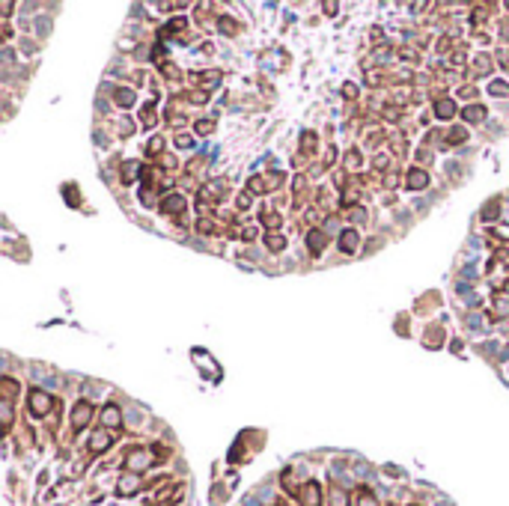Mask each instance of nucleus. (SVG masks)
<instances>
[{
  "label": "nucleus",
  "mask_w": 509,
  "mask_h": 506,
  "mask_svg": "<svg viewBox=\"0 0 509 506\" xmlns=\"http://www.w3.org/2000/svg\"><path fill=\"white\" fill-rule=\"evenodd\" d=\"M51 405H54V402H51V396H48L45 390H33V393H30V411H33L36 417H45V414L51 411Z\"/></svg>",
  "instance_id": "obj_1"
},
{
  "label": "nucleus",
  "mask_w": 509,
  "mask_h": 506,
  "mask_svg": "<svg viewBox=\"0 0 509 506\" xmlns=\"http://www.w3.org/2000/svg\"><path fill=\"white\" fill-rule=\"evenodd\" d=\"M89 417H92V408H89V402H80V405L74 408V414H72V429H74V432H80V429L89 423Z\"/></svg>",
  "instance_id": "obj_2"
},
{
  "label": "nucleus",
  "mask_w": 509,
  "mask_h": 506,
  "mask_svg": "<svg viewBox=\"0 0 509 506\" xmlns=\"http://www.w3.org/2000/svg\"><path fill=\"white\" fill-rule=\"evenodd\" d=\"M140 486H143V483H140V477H137V474H128V477H122V480H119L116 492H119L122 498H131V495H137V492H140Z\"/></svg>",
  "instance_id": "obj_3"
},
{
  "label": "nucleus",
  "mask_w": 509,
  "mask_h": 506,
  "mask_svg": "<svg viewBox=\"0 0 509 506\" xmlns=\"http://www.w3.org/2000/svg\"><path fill=\"white\" fill-rule=\"evenodd\" d=\"M149 465V456L143 453V450H134V453H128V459H125V468L131 471V474H137V471H143Z\"/></svg>",
  "instance_id": "obj_4"
},
{
  "label": "nucleus",
  "mask_w": 509,
  "mask_h": 506,
  "mask_svg": "<svg viewBox=\"0 0 509 506\" xmlns=\"http://www.w3.org/2000/svg\"><path fill=\"white\" fill-rule=\"evenodd\" d=\"M301 504L304 506H322V495H319V486L316 483H307L301 489Z\"/></svg>",
  "instance_id": "obj_5"
},
{
  "label": "nucleus",
  "mask_w": 509,
  "mask_h": 506,
  "mask_svg": "<svg viewBox=\"0 0 509 506\" xmlns=\"http://www.w3.org/2000/svg\"><path fill=\"white\" fill-rule=\"evenodd\" d=\"M110 444H113L110 432H95V435H92V441H89V450H92V453H104Z\"/></svg>",
  "instance_id": "obj_6"
},
{
  "label": "nucleus",
  "mask_w": 509,
  "mask_h": 506,
  "mask_svg": "<svg viewBox=\"0 0 509 506\" xmlns=\"http://www.w3.org/2000/svg\"><path fill=\"white\" fill-rule=\"evenodd\" d=\"M435 113H438L441 119H450V116L456 113V101H450V98H441V101L435 104Z\"/></svg>",
  "instance_id": "obj_7"
},
{
  "label": "nucleus",
  "mask_w": 509,
  "mask_h": 506,
  "mask_svg": "<svg viewBox=\"0 0 509 506\" xmlns=\"http://www.w3.org/2000/svg\"><path fill=\"white\" fill-rule=\"evenodd\" d=\"M465 119H468V122H483V119H486V107H483V104L465 107Z\"/></svg>",
  "instance_id": "obj_8"
},
{
  "label": "nucleus",
  "mask_w": 509,
  "mask_h": 506,
  "mask_svg": "<svg viewBox=\"0 0 509 506\" xmlns=\"http://www.w3.org/2000/svg\"><path fill=\"white\" fill-rule=\"evenodd\" d=\"M340 247H343L346 253H352V250L358 247V232H355V229H346L343 238H340Z\"/></svg>",
  "instance_id": "obj_9"
},
{
  "label": "nucleus",
  "mask_w": 509,
  "mask_h": 506,
  "mask_svg": "<svg viewBox=\"0 0 509 506\" xmlns=\"http://www.w3.org/2000/svg\"><path fill=\"white\" fill-rule=\"evenodd\" d=\"M101 423H104V426H119V408H116V405H107V408L101 411Z\"/></svg>",
  "instance_id": "obj_10"
},
{
  "label": "nucleus",
  "mask_w": 509,
  "mask_h": 506,
  "mask_svg": "<svg viewBox=\"0 0 509 506\" xmlns=\"http://www.w3.org/2000/svg\"><path fill=\"white\" fill-rule=\"evenodd\" d=\"M426 182H429V176H426L423 170H411V173H408V188L417 191V188H423Z\"/></svg>",
  "instance_id": "obj_11"
},
{
  "label": "nucleus",
  "mask_w": 509,
  "mask_h": 506,
  "mask_svg": "<svg viewBox=\"0 0 509 506\" xmlns=\"http://www.w3.org/2000/svg\"><path fill=\"white\" fill-rule=\"evenodd\" d=\"M161 209H164V212H170V215H179V212L185 209V200H182V197H170V200H164V203H161Z\"/></svg>",
  "instance_id": "obj_12"
},
{
  "label": "nucleus",
  "mask_w": 509,
  "mask_h": 506,
  "mask_svg": "<svg viewBox=\"0 0 509 506\" xmlns=\"http://www.w3.org/2000/svg\"><path fill=\"white\" fill-rule=\"evenodd\" d=\"M307 244H310L313 253H319V250L325 247V235H322V232H310V235H307Z\"/></svg>",
  "instance_id": "obj_13"
},
{
  "label": "nucleus",
  "mask_w": 509,
  "mask_h": 506,
  "mask_svg": "<svg viewBox=\"0 0 509 506\" xmlns=\"http://www.w3.org/2000/svg\"><path fill=\"white\" fill-rule=\"evenodd\" d=\"M265 241H268V247H271V250H280V247L286 244V238H283V235H277V232H271Z\"/></svg>",
  "instance_id": "obj_14"
},
{
  "label": "nucleus",
  "mask_w": 509,
  "mask_h": 506,
  "mask_svg": "<svg viewBox=\"0 0 509 506\" xmlns=\"http://www.w3.org/2000/svg\"><path fill=\"white\" fill-rule=\"evenodd\" d=\"M116 101H119L122 107H128V104L134 101V92H128V89H119V92H116Z\"/></svg>",
  "instance_id": "obj_15"
},
{
  "label": "nucleus",
  "mask_w": 509,
  "mask_h": 506,
  "mask_svg": "<svg viewBox=\"0 0 509 506\" xmlns=\"http://www.w3.org/2000/svg\"><path fill=\"white\" fill-rule=\"evenodd\" d=\"M358 506H378V501L369 495V492H361V498H358Z\"/></svg>",
  "instance_id": "obj_16"
},
{
  "label": "nucleus",
  "mask_w": 509,
  "mask_h": 506,
  "mask_svg": "<svg viewBox=\"0 0 509 506\" xmlns=\"http://www.w3.org/2000/svg\"><path fill=\"white\" fill-rule=\"evenodd\" d=\"M334 506H349V498H346V492H334Z\"/></svg>",
  "instance_id": "obj_17"
},
{
  "label": "nucleus",
  "mask_w": 509,
  "mask_h": 506,
  "mask_svg": "<svg viewBox=\"0 0 509 506\" xmlns=\"http://www.w3.org/2000/svg\"><path fill=\"white\" fill-rule=\"evenodd\" d=\"M447 140H450V143H462V140H465V131H462V128H453Z\"/></svg>",
  "instance_id": "obj_18"
},
{
  "label": "nucleus",
  "mask_w": 509,
  "mask_h": 506,
  "mask_svg": "<svg viewBox=\"0 0 509 506\" xmlns=\"http://www.w3.org/2000/svg\"><path fill=\"white\" fill-rule=\"evenodd\" d=\"M492 92H495V95H507L509 89H507V83H501V80H498V83H492Z\"/></svg>",
  "instance_id": "obj_19"
},
{
  "label": "nucleus",
  "mask_w": 509,
  "mask_h": 506,
  "mask_svg": "<svg viewBox=\"0 0 509 506\" xmlns=\"http://www.w3.org/2000/svg\"><path fill=\"white\" fill-rule=\"evenodd\" d=\"M498 316H509V301H498Z\"/></svg>",
  "instance_id": "obj_20"
},
{
  "label": "nucleus",
  "mask_w": 509,
  "mask_h": 506,
  "mask_svg": "<svg viewBox=\"0 0 509 506\" xmlns=\"http://www.w3.org/2000/svg\"><path fill=\"white\" fill-rule=\"evenodd\" d=\"M197 131H200V134H206V131H212V122H209V119H203V122H197Z\"/></svg>",
  "instance_id": "obj_21"
},
{
  "label": "nucleus",
  "mask_w": 509,
  "mask_h": 506,
  "mask_svg": "<svg viewBox=\"0 0 509 506\" xmlns=\"http://www.w3.org/2000/svg\"><path fill=\"white\" fill-rule=\"evenodd\" d=\"M200 232H212V223L209 220H200Z\"/></svg>",
  "instance_id": "obj_22"
},
{
  "label": "nucleus",
  "mask_w": 509,
  "mask_h": 506,
  "mask_svg": "<svg viewBox=\"0 0 509 506\" xmlns=\"http://www.w3.org/2000/svg\"><path fill=\"white\" fill-rule=\"evenodd\" d=\"M253 235H256V229H253V226H244V238H247V241H250V238H253Z\"/></svg>",
  "instance_id": "obj_23"
}]
</instances>
